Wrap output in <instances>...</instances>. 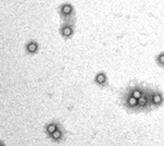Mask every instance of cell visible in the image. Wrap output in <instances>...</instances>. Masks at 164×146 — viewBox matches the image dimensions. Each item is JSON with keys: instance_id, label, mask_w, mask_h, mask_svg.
Here are the masks:
<instances>
[{"instance_id": "cell-2", "label": "cell", "mask_w": 164, "mask_h": 146, "mask_svg": "<svg viewBox=\"0 0 164 146\" xmlns=\"http://www.w3.org/2000/svg\"><path fill=\"white\" fill-rule=\"evenodd\" d=\"M150 103L152 110L162 107L164 105V93L158 87L150 86Z\"/></svg>"}, {"instance_id": "cell-4", "label": "cell", "mask_w": 164, "mask_h": 146, "mask_svg": "<svg viewBox=\"0 0 164 146\" xmlns=\"http://www.w3.org/2000/svg\"><path fill=\"white\" fill-rule=\"evenodd\" d=\"M146 86H147V85H144V84H142V83L134 82V83L129 84L124 91H126L127 93H129L130 95H132V96L136 97V98L138 99V98H140L141 95L144 94V89H146Z\"/></svg>"}, {"instance_id": "cell-10", "label": "cell", "mask_w": 164, "mask_h": 146, "mask_svg": "<svg viewBox=\"0 0 164 146\" xmlns=\"http://www.w3.org/2000/svg\"><path fill=\"white\" fill-rule=\"evenodd\" d=\"M57 129H58V126H57V124H55V123H49V124L46 126V131H47V133H48L49 135L52 133H54Z\"/></svg>"}, {"instance_id": "cell-7", "label": "cell", "mask_w": 164, "mask_h": 146, "mask_svg": "<svg viewBox=\"0 0 164 146\" xmlns=\"http://www.w3.org/2000/svg\"><path fill=\"white\" fill-rule=\"evenodd\" d=\"M60 13L62 14V17H69L74 14V7L71 6L70 3H65L60 6Z\"/></svg>"}, {"instance_id": "cell-5", "label": "cell", "mask_w": 164, "mask_h": 146, "mask_svg": "<svg viewBox=\"0 0 164 146\" xmlns=\"http://www.w3.org/2000/svg\"><path fill=\"white\" fill-rule=\"evenodd\" d=\"M94 83L101 88H107L110 86L108 76L104 71H98L94 76Z\"/></svg>"}, {"instance_id": "cell-6", "label": "cell", "mask_w": 164, "mask_h": 146, "mask_svg": "<svg viewBox=\"0 0 164 146\" xmlns=\"http://www.w3.org/2000/svg\"><path fill=\"white\" fill-rule=\"evenodd\" d=\"M60 33L65 38H70L74 33V26L70 24V23H66L65 25H62V29H60Z\"/></svg>"}, {"instance_id": "cell-1", "label": "cell", "mask_w": 164, "mask_h": 146, "mask_svg": "<svg viewBox=\"0 0 164 146\" xmlns=\"http://www.w3.org/2000/svg\"><path fill=\"white\" fill-rule=\"evenodd\" d=\"M120 105L127 110L128 112H139L138 99L130 95L129 93L124 91L120 95Z\"/></svg>"}, {"instance_id": "cell-8", "label": "cell", "mask_w": 164, "mask_h": 146, "mask_svg": "<svg viewBox=\"0 0 164 146\" xmlns=\"http://www.w3.org/2000/svg\"><path fill=\"white\" fill-rule=\"evenodd\" d=\"M156 63L160 68H164V50L160 51L159 54L156 56Z\"/></svg>"}, {"instance_id": "cell-11", "label": "cell", "mask_w": 164, "mask_h": 146, "mask_svg": "<svg viewBox=\"0 0 164 146\" xmlns=\"http://www.w3.org/2000/svg\"><path fill=\"white\" fill-rule=\"evenodd\" d=\"M28 49H29L30 52H34V51H36V49H37L36 44H34V43H31V44H29Z\"/></svg>"}, {"instance_id": "cell-3", "label": "cell", "mask_w": 164, "mask_h": 146, "mask_svg": "<svg viewBox=\"0 0 164 146\" xmlns=\"http://www.w3.org/2000/svg\"><path fill=\"white\" fill-rule=\"evenodd\" d=\"M138 108L139 112H150L152 111L151 103H150V85L146 86L144 94L138 98Z\"/></svg>"}, {"instance_id": "cell-9", "label": "cell", "mask_w": 164, "mask_h": 146, "mask_svg": "<svg viewBox=\"0 0 164 146\" xmlns=\"http://www.w3.org/2000/svg\"><path fill=\"white\" fill-rule=\"evenodd\" d=\"M50 136H52V138H53L54 141H60L62 138V130L57 129L54 133L50 134Z\"/></svg>"}]
</instances>
